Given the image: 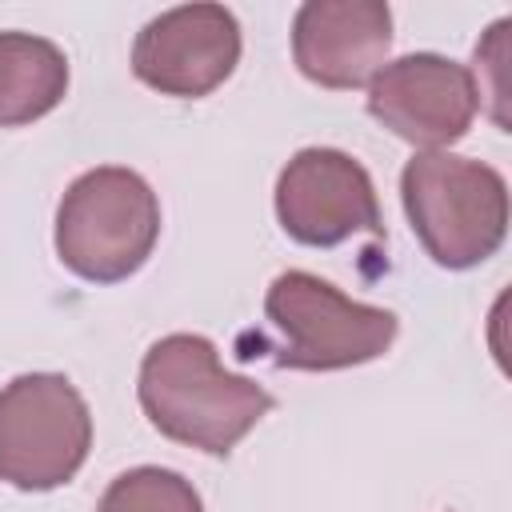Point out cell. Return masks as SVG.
Wrapping results in <instances>:
<instances>
[{"instance_id":"obj_1","label":"cell","mask_w":512,"mask_h":512,"mask_svg":"<svg viewBox=\"0 0 512 512\" xmlns=\"http://www.w3.org/2000/svg\"><path fill=\"white\" fill-rule=\"evenodd\" d=\"M136 392L160 436L208 456H228L272 412V396L228 372L216 344L192 332H172L144 352Z\"/></svg>"},{"instance_id":"obj_2","label":"cell","mask_w":512,"mask_h":512,"mask_svg":"<svg viewBox=\"0 0 512 512\" xmlns=\"http://www.w3.org/2000/svg\"><path fill=\"white\" fill-rule=\"evenodd\" d=\"M400 200L416 240L440 268H476L508 236V184L472 156L416 152L400 172Z\"/></svg>"},{"instance_id":"obj_3","label":"cell","mask_w":512,"mask_h":512,"mask_svg":"<svg viewBox=\"0 0 512 512\" xmlns=\"http://www.w3.org/2000/svg\"><path fill=\"white\" fill-rule=\"evenodd\" d=\"M160 236V200L132 168L76 176L56 208V256L88 284H116L144 268Z\"/></svg>"},{"instance_id":"obj_4","label":"cell","mask_w":512,"mask_h":512,"mask_svg":"<svg viewBox=\"0 0 512 512\" xmlns=\"http://www.w3.org/2000/svg\"><path fill=\"white\" fill-rule=\"evenodd\" d=\"M264 316L280 332L276 364L296 372H336L368 364L396 340L388 308L360 304L312 272H280L268 284Z\"/></svg>"},{"instance_id":"obj_5","label":"cell","mask_w":512,"mask_h":512,"mask_svg":"<svg viewBox=\"0 0 512 512\" xmlns=\"http://www.w3.org/2000/svg\"><path fill=\"white\" fill-rule=\"evenodd\" d=\"M92 448V412L76 384L28 372L0 388V480L20 492L68 484Z\"/></svg>"},{"instance_id":"obj_6","label":"cell","mask_w":512,"mask_h":512,"mask_svg":"<svg viewBox=\"0 0 512 512\" xmlns=\"http://www.w3.org/2000/svg\"><path fill=\"white\" fill-rule=\"evenodd\" d=\"M276 220L308 248H336L356 232L384 240L376 184L340 148L296 152L276 180Z\"/></svg>"},{"instance_id":"obj_7","label":"cell","mask_w":512,"mask_h":512,"mask_svg":"<svg viewBox=\"0 0 512 512\" xmlns=\"http://www.w3.org/2000/svg\"><path fill=\"white\" fill-rule=\"evenodd\" d=\"M368 112L400 140L444 152L472 128L480 88L464 64L436 52H416L384 64L368 80Z\"/></svg>"},{"instance_id":"obj_8","label":"cell","mask_w":512,"mask_h":512,"mask_svg":"<svg viewBox=\"0 0 512 512\" xmlns=\"http://www.w3.org/2000/svg\"><path fill=\"white\" fill-rule=\"evenodd\" d=\"M240 60V24L224 4H184L148 20L132 44V72L160 96L196 100Z\"/></svg>"},{"instance_id":"obj_9","label":"cell","mask_w":512,"mask_h":512,"mask_svg":"<svg viewBox=\"0 0 512 512\" xmlns=\"http://www.w3.org/2000/svg\"><path fill=\"white\" fill-rule=\"evenodd\" d=\"M392 48V12L380 0H308L292 20L296 68L320 88H360Z\"/></svg>"},{"instance_id":"obj_10","label":"cell","mask_w":512,"mask_h":512,"mask_svg":"<svg viewBox=\"0 0 512 512\" xmlns=\"http://www.w3.org/2000/svg\"><path fill=\"white\" fill-rule=\"evenodd\" d=\"M68 92L64 52L32 32H0V128L48 116Z\"/></svg>"},{"instance_id":"obj_11","label":"cell","mask_w":512,"mask_h":512,"mask_svg":"<svg viewBox=\"0 0 512 512\" xmlns=\"http://www.w3.org/2000/svg\"><path fill=\"white\" fill-rule=\"evenodd\" d=\"M96 512H204L200 492L172 468H132L120 472L104 496Z\"/></svg>"}]
</instances>
